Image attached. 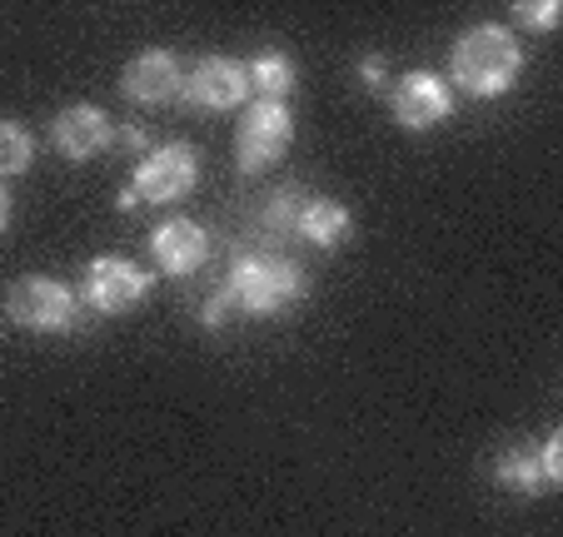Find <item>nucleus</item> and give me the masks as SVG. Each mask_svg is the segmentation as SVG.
<instances>
[{"label":"nucleus","instance_id":"obj_20","mask_svg":"<svg viewBox=\"0 0 563 537\" xmlns=\"http://www.w3.org/2000/svg\"><path fill=\"white\" fill-rule=\"evenodd\" d=\"M11 210H15V204H11V194H5V190H0V234H5V230H11Z\"/></svg>","mask_w":563,"mask_h":537},{"label":"nucleus","instance_id":"obj_7","mask_svg":"<svg viewBox=\"0 0 563 537\" xmlns=\"http://www.w3.org/2000/svg\"><path fill=\"white\" fill-rule=\"evenodd\" d=\"M145 294H150V275L145 269H135L130 259L106 254V259L90 264V275H86L90 309H100V314H130V309H140V299Z\"/></svg>","mask_w":563,"mask_h":537},{"label":"nucleus","instance_id":"obj_8","mask_svg":"<svg viewBox=\"0 0 563 537\" xmlns=\"http://www.w3.org/2000/svg\"><path fill=\"white\" fill-rule=\"evenodd\" d=\"M180 96L190 100L195 110H214V115H224V110L245 105L250 80H245V70H240L230 55H205V60L195 65V75L185 80Z\"/></svg>","mask_w":563,"mask_h":537},{"label":"nucleus","instance_id":"obj_10","mask_svg":"<svg viewBox=\"0 0 563 537\" xmlns=\"http://www.w3.org/2000/svg\"><path fill=\"white\" fill-rule=\"evenodd\" d=\"M51 145L60 149L65 159H96L115 145V125H110L106 110H96V105H70L55 115Z\"/></svg>","mask_w":563,"mask_h":537},{"label":"nucleus","instance_id":"obj_3","mask_svg":"<svg viewBox=\"0 0 563 537\" xmlns=\"http://www.w3.org/2000/svg\"><path fill=\"white\" fill-rule=\"evenodd\" d=\"M295 145V115L285 105H269V100H255L240 120V135H234V165L245 175H265Z\"/></svg>","mask_w":563,"mask_h":537},{"label":"nucleus","instance_id":"obj_17","mask_svg":"<svg viewBox=\"0 0 563 537\" xmlns=\"http://www.w3.org/2000/svg\"><path fill=\"white\" fill-rule=\"evenodd\" d=\"M539 468H543V483H549V488L563 478V438H559V433H549V443L539 448Z\"/></svg>","mask_w":563,"mask_h":537},{"label":"nucleus","instance_id":"obj_9","mask_svg":"<svg viewBox=\"0 0 563 537\" xmlns=\"http://www.w3.org/2000/svg\"><path fill=\"white\" fill-rule=\"evenodd\" d=\"M120 90H125V100H135V105L159 110V105H170V100H180L185 80H180V65H175L170 51H140L135 60L125 65V75H120Z\"/></svg>","mask_w":563,"mask_h":537},{"label":"nucleus","instance_id":"obj_16","mask_svg":"<svg viewBox=\"0 0 563 537\" xmlns=\"http://www.w3.org/2000/svg\"><path fill=\"white\" fill-rule=\"evenodd\" d=\"M514 15H519V25H529V31H553V25L563 21V5L559 0H519Z\"/></svg>","mask_w":563,"mask_h":537},{"label":"nucleus","instance_id":"obj_2","mask_svg":"<svg viewBox=\"0 0 563 537\" xmlns=\"http://www.w3.org/2000/svg\"><path fill=\"white\" fill-rule=\"evenodd\" d=\"M305 294V275H299L289 259H275V254H255V259H240L230 269V284H224V304L245 309V314H279L295 299Z\"/></svg>","mask_w":563,"mask_h":537},{"label":"nucleus","instance_id":"obj_18","mask_svg":"<svg viewBox=\"0 0 563 537\" xmlns=\"http://www.w3.org/2000/svg\"><path fill=\"white\" fill-rule=\"evenodd\" d=\"M360 80L369 85V90H384V60L379 55H364L360 60Z\"/></svg>","mask_w":563,"mask_h":537},{"label":"nucleus","instance_id":"obj_6","mask_svg":"<svg viewBox=\"0 0 563 537\" xmlns=\"http://www.w3.org/2000/svg\"><path fill=\"white\" fill-rule=\"evenodd\" d=\"M389 115L405 130H434L454 115V90L434 70H409L389 90Z\"/></svg>","mask_w":563,"mask_h":537},{"label":"nucleus","instance_id":"obj_13","mask_svg":"<svg viewBox=\"0 0 563 537\" xmlns=\"http://www.w3.org/2000/svg\"><path fill=\"white\" fill-rule=\"evenodd\" d=\"M250 90H255L260 100H269V105H285V96L295 90V60H289L285 51H265L255 55V65L245 70Z\"/></svg>","mask_w":563,"mask_h":537},{"label":"nucleus","instance_id":"obj_12","mask_svg":"<svg viewBox=\"0 0 563 537\" xmlns=\"http://www.w3.org/2000/svg\"><path fill=\"white\" fill-rule=\"evenodd\" d=\"M295 230L305 234L314 249H340V244L350 239L354 220H350V210H344L340 200H305V204H299Z\"/></svg>","mask_w":563,"mask_h":537},{"label":"nucleus","instance_id":"obj_19","mask_svg":"<svg viewBox=\"0 0 563 537\" xmlns=\"http://www.w3.org/2000/svg\"><path fill=\"white\" fill-rule=\"evenodd\" d=\"M115 139H120L125 149H145V130H140V125H120Z\"/></svg>","mask_w":563,"mask_h":537},{"label":"nucleus","instance_id":"obj_5","mask_svg":"<svg viewBox=\"0 0 563 537\" xmlns=\"http://www.w3.org/2000/svg\"><path fill=\"white\" fill-rule=\"evenodd\" d=\"M195 179H200V155L190 145H159L140 159L130 194L140 204H175L195 190Z\"/></svg>","mask_w":563,"mask_h":537},{"label":"nucleus","instance_id":"obj_4","mask_svg":"<svg viewBox=\"0 0 563 537\" xmlns=\"http://www.w3.org/2000/svg\"><path fill=\"white\" fill-rule=\"evenodd\" d=\"M5 309H11V318L21 328H31V334H60V328H75V318H80L75 294L60 279H45V275L15 279L11 294H5Z\"/></svg>","mask_w":563,"mask_h":537},{"label":"nucleus","instance_id":"obj_11","mask_svg":"<svg viewBox=\"0 0 563 537\" xmlns=\"http://www.w3.org/2000/svg\"><path fill=\"white\" fill-rule=\"evenodd\" d=\"M150 254H155L159 275L185 279L210 259V239H205V230L195 220H165L155 234H150Z\"/></svg>","mask_w":563,"mask_h":537},{"label":"nucleus","instance_id":"obj_1","mask_svg":"<svg viewBox=\"0 0 563 537\" xmlns=\"http://www.w3.org/2000/svg\"><path fill=\"white\" fill-rule=\"evenodd\" d=\"M523 70V55H519V41H514L504 25H474L454 41L449 51V75H454L459 90L478 100H494L504 96Z\"/></svg>","mask_w":563,"mask_h":537},{"label":"nucleus","instance_id":"obj_14","mask_svg":"<svg viewBox=\"0 0 563 537\" xmlns=\"http://www.w3.org/2000/svg\"><path fill=\"white\" fill-rule=\"evenodd\" d=\"M494 478H499V488H509V493H543V468H539V454H529V448H509V454L499 458V468H494Z\"/></svg>","mask_w":563,"mask_h":537},{"label":"nucleus","instance_id":"obj_15","mask_svg":"<svg viewBox=\"0 0 563 537\" xmlns=\"http://www.w3.org/2000/svg\"><path fill=\"white\" fill-rule=\"evenodd\" d=\"M35 159V139L25 125H15V120H0V179L21 175V169H31Z\"/></svg>","mask_w":563,"mask_h":537}]
</instances>
